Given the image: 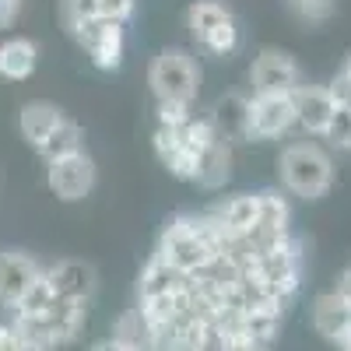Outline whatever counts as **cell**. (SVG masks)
I'll use <instances>...</instances> for the list:
<instances>
[{
	"label": "cell",
	"instance_id": "obj_30",
	"mask_svg": "<svg viewBox=\"0 0 351 351\" xmlns=\"http://www.w3.org/2000/svg\"><path fill=\"white\" fill-rule=\"evenodd\" d=\"M190 102H158V123H169V127H180L190 120Z\"/></svg>",
	"mask_w": 351,
	"mask_h": 351
},
{
	"label": "cell",
	"instance_id": "obj_10",
	"mask_svg": "<svg viewBox=\"0 0 351 351\" xmlns=\"http://www.w3.org/2000/svg\"><path fill=\"white\" fill-rule=\"evenodd\" d=\"M250 81H253V92H295L302 84V74H299V64L291 53L260 49L250 67Z\"/></svg>",
	"mask_w": 351,
	"mask_h": 351
},
{
	"label": "cell",
	"instance_id": "obj_3",
	"mask_svg": "<svg viewBox=\"0 0 351 351\" xmlns=\"http://www.w3.org/2000/svg\"><path fill=\"white\" fill-rule=\"evenodd\" d=\"M278 172L285 190L302 200H319L334 186V162L313 141H291L278 158Z\"/></svg>",
	"mask_w": 351,
	"mask_h": 351
},
{
	"label": "cell",
	"instance_id": "obj_19",
	"mask_svg": "<svg viewBox=\"0 0 351 351\" xmlns=\"http://www.w3.org/2000/svg\"><path fill=\"white\" fill-rule=\"evenodd\" d=\"M60 120H64V112L56 109L53 102H28V106H21V112H18V130H21V137L39 152V144L56 130V123H60Z\"/></svg>",
	"mask_w": 351,
	"mask_h": 351
},
{
	"label": "cell",
	"instance_id": "obj_31",
	"mask_svg": "<svg viewBox=\"0 0 351 351\" xmlns=\"http://www.w3.org/2000/svg\"><path fill=\"white\" fill-rule=\"evenodd\" d=\"M0 351H25V341H21V330L14 324V316L0 319Z\"/></svg>",
	"mask_w": 351,
	"mask_h": 351
},
{
	"label": "cell",
	"instance_id": "obj_11",
	"mask_svg": "<svg viewBox=\"0 0 351 351\" xmlns=\"http://www.w3.org/2000/svg\"><path fill=\"white\" fill-rule=\"evenodd\" d=\"M291 102H295V127L306 130L309 137H324L330 116L337 109V95L330 84H299L291 92Z\"/></svg>",
	"mask_w": 351,
	"mask_h": 351
},
{
	"label": "cell",
	"instance_id": "obj_28",
	"mask_svg": "<svg viewBox=\"0 0 351 351\" xmlns=\"http://www.w3.org/2000/svg\"><path fill=\"white\" fill-rule=\"evenodd\" d=\"M56 299V291H53V285H49V278H46V271L28 285V291L21 295V302L14 306V313H39V309H46L49 302Z\"/></svg>",
	"mask_w": 351,
	"mask_h": 351
},
{
	"label": "cell",
	"instance_id": "obj_35",
	"mask_svg": "<svg viewBox=\"0 0 351 351\" xmlns=\"http://www.w3.org/2000/svg\"><path fill=\"white\" fill-rule=\"evenodd\" d=\"M337 291H341V299L351 306V267H348V271H344V278L337 281Z\"/></svg>",
	"mask_w": 351,
	"mask_h": 351
},
{
	"label": "cell",
	"instance_id": "obj_29",
	"mask_svg": "<svg viewBox=\"0 0 351 351\" xmlns=\"http://www.w3.org/2000/svg\"><path fill=\"white\" fill-rule=\"evenodd\" d=\"M64 25H67V32H74V28H81L84 21H92L99 18V0H64Z\"/></svg>",
	"mask_w": 351,
	"mask_h": 351
},
{
	"label": "cell",
	"instance_id": "obj_6",
	"mask_svg": "<svg viewBox=\"0 0 351 351\" xmlns=\"http://www.w3.org/2000/svg\"><path fill=\"white\" fill-rule=\"evenodd\" d=\"M246 267L271 291H278L281 299H291L299 291V281H302V243L295 236H288L281 246L256 253L253 263H246Z\"/></svg>",
	"mask_w": 351,
	"mask_h": 351
},
{
	"label": "cell",
	"instance_id": "obj_12",
	"mask_svg": "<svg viewBox=\"0 0 351 351\" xmlns=\"http://www.w3.org/2000/svg\"><path fill=\"white\" fill-rule=\"evenodd\" d=\"M39 274H43V267L28 253L4 250L0 253V306L14 309L21 302V295L28 291V285H32Z\"/></svg>",
	"mask_w": 351,
	"mask_h": 351
},
{
	"label": "cell",
	"instance_id": "obj_20",
	"mask_svg": "<svg viewBox=\"0 0 351 351\" xmlns=\"http://www.w3.org/2000/svg\"><path fill=\"white\" fill-rule=\"evenodd\" d=\"M39 49L32 39H8L0 43V77L8 81H28L36 74Z\"/></svg>",
	"mask_w": 351,
	"mask_h": 351
},
{
	"label": "cell",
	"instance_id": "obj_21",
	"mask_svg": "<svg viewBox=\"0 0 351 351\" xmlns=\"http://www.w3.org/2000/svg\"><path fill=\"white\" fill-rule=\"evenodd\" d=\"M232 11L225 0H193L190 11H186V25H190V36L200 43L204 36L211 32V28H218L221 21H228Z\"/></svg>",
	"mask_w": 351,
	"mask_h": 351
},
{
	"label": "cell",
	"instance_id": "obj_17",
	"mask_svg": "<svg viewBox=\"0 0 351 351\" xmlns=\"http://www.w3.org/2000/svg\"><path fill=\"white\" fill-rule=\"evenodd\" d=\"M193 274L172 267L169 260H162L158 253L148 260V267L141 271V285H137V299H152V295H169V291H183L190 285Z\"/></svg>",
	"mask_w": 351,
	"mask_h": 351
},
{
	"label": "cell",
	"instance_id": "obj_5",
	"mask_svg": "<svg viewBox=\"0 0 351 351\" xmlns=\"http://www.w3.org/2000/svg\"><path fill=\"white\" fill-rule=\"evenodd\" d=\"M148 84L155 92V102H190L193 106L197 84H200V67L190 53L165 49L148 67Z\"/></svg>",
	"mask_w": 351,
	"mask_h": 351
},
{
	"label": "cell",
	"instance_id": "obj_18",
	"mask_svg": "<svg viewBox=\"0 0 351 351\" xmlns=\"http://www.w3.org/2000/svg\"><path fill=\"white\" fill-rule=\"evenodd\" d=\"M211 218L221 228V236H243V232H250V225L260 218V197L256 193L228 197L225 204H218L211 211Z\"/></svg>",
	"mask_w": 351,
	"mask_h": 351
},
{
	"label": "cell",
	"instance_id": "obj_13",
	"mask_svg": "<svg viewBox=\"0 0 351 351\" xmlns=\"http://www.w3.org/2000/svg\"><path fill=\"white\" fill-rule=\"evenodd\" d=\"M46 278L60 299L92 302L95 295V267L84 260H56L53 267H46Z\"/></svg>",
	"mask_w": 351,
	"mask_h": 351
},
{
	"label": "cell",
	"instance_id": "obj_34",
	"mask_svg": "<svg viewBox=\"0 0 351 351\" xmlns=\"http://www.w3.org/2000/svg\"><path fill=\"white\" fill-rule=\"evenodd\" d=\"M330 88H334V95H337V102H348V106H351V84H348V81H344L341 74H337V81H334Z\"/></svg>",
	"mask_w": 351,
	"mask_h": 351
},
{
	"label": "cell",
	"instance_id": "obj_33",
	"mask_svg": "<svg viewBox=\"0 0 351 351\" xmlns=\"http://www.w3.org/2000/svg\"><path fill=\"white\" fill-rule=\"evenodd\" d=\"M21 14V0H0V28H11Z\"/></svg>",
	"mask_w": 351,
	"mask_h": 351
},
{
	"label": "cell",
	"instance_id": "obj_32",
	"mask_svg": "<svg viewBox=\"0 0 351 351\" xmlns=\"http://www.w3.org/2000/svg\"><path fill=\"white\" fill-rule=\"evenodd\" d=\"M99 14L116 18V21H127L134 14V0H99Z\"/></svg>",
	"mask_w": 351,
	"mask_h": 351
},
{
	"label": "cell",
	"instance_id": "obj_22",
	"mask_svg": "<svg viewBox=\"0 0 351 351\" xmlns=\"http://www.w3.org/2000/svg\"><path fill=\"white\" fill-rule=\"evenodd\" d=\"M81 144H84V137H81V127L74 123V120H64L56 123V130L39 144V155L46 158V162H53V158H64V155H71V152H81Z\"/></svg>",
	"mask_w": 351,
	"mask_h": 351
},
{
	"label": "cell",
	"instance_id": "obj_2",
	"mask_svg": "<svg viewBox=\"0 0 351 351\" xmlns=\"http://www.w3.org/2000/svg\"><path fill=\"white\" fill-rule=\"evenodd\" d=\"M11 316H14V324L21 330L25 351H46V348H56V344H67L81 334L84 316H88V302L56 295L39 313H14L11 309Z\"/></svg>",
	"mask_w": 351,
	"mask_h": 351
},
{
	"label": "cell",
	"instance_id": "obj_15",
	"mask_svg": "<svg viewBox=\"0 0 351 351\" xmlns=\"http://www.w3.org/2000/svg\"><path fill=\"white\" fill-rule=\"evenodd\" d=\"M208 120H211L215 134L232 141V144H236V141H250V99L236 95V92L218 99Z\"/></svg>",
	"mask_w": 351,
	"mask_h": 351
},
{
	"label": "cell",
	"instance_id": "obj_26",
	"mask_svg": "<svg viewBox=\"0 0 351 351\" xmlns=\"http://www.w3.org/2000/svg\"><path fill=\"white\" fill-rule=\"evenodd\" d=\"M324 141H330L337 152H351V106L348 102H337L330 123L324 130Z\"/></svg>",
	"mask_w": 351,
	"mask_h": 351
},
{
	"label": "cell",
	"instance_id": "obj_36",
	"mask_svg": "<svg viewBox=\"0 0 351 351\" xmlns=\"http://www.w3.org/2000/svg\"><path fill=\"white\" fill-rule=\"evenodd\" d=\"M341 77L351 84V53H348V60H344V67H341Z\"/></svg>",
	"mask_w": 351,
	"mask_h": 351
},
{
	"label": "cell",
	"instance_id": "obj_24",
	"mask_svg": "<svg viewBox=\"0 0 351 351\" xmlns=\"http://www.w3.org/2000/svg\"><path fill=\"white\" fill-rule=\"evenodd\" d=\"M204 53H211V56H218V60H225V56H232L239 49V25H236V18H228V21H221L218 28H211L208 36H204L200 43H197Z\"/></svg>",
	"mask_w": 351,
	"mask_h": 351
},
{
	"label": "cell",
	"instance_id": "obj_4",
	"mask_svg": "<svg viewBox=\"0 0 351 351\" xmlns=\"http://www.w3.org/2000/svg\"><path fill=\"white\" fill-rule=\"evenodd\" d=\"M215 137L218 134H215L211 120H197V116H190V120L180 123V127L158 123V130H155V155L176 180H190L193 183L197 158Z\"/></svg>",
	"mask_w": 351,
	"mask_h": 351
},
{
	"label": "cell",
	"instance_id": "obj_8",
	"mask_svg": "<svg viewBox=\"0 0 351 351\" xmlns=\"http://www.w3.org/2000/svg\"><path fill=\"white\" fill-rule=\"evenodd\" d=\"M295 127L291 92H253L250 99V141H274Z\"/></svg>",
	"mask_w": 351,
	"mask_h": 351
},
{
	"label": "cell",
	"instance_id": "obj_9",
	"mask_svg": "<svg viewBox=\"0 0 351 351\" xmlns=\"http://www.w3.org/2000/svg\"><path fill=\"white\" fill-rule=\"evenodd\" d=\"M46 165H49L46 169V186L60 200L74 204V200H84L88 193L95 190V162L84 155V148L71 152L64 158H53Z\"/></svg>",
	"mask_w": 351,
	"mask_h": 351
},
{
	"label": "cell",
	"instance_id": "obj_16",
	"mask_svg": "<svg viewBox=\"0 0 351 351\" xmlns=\"http://www.w3.org/2000/svg\"><path fill=\"white\" fill-rule=\"evenodd\" d=\"M232 176V141L215 137L208 148L200 152L197 158V172H193V183L200 190H221Z\"/></svg>",
	"mask_w": 351,
	"mask_h": 351
},
{
	"label": "cell",
	"instance_id": "obj_7",
	"mask_svg": "<svg viewBox=\"0 0 351 351\" xmlns=\"http://www.w3.org/2000/svg\"><path fill=\"white\" fill-rule=\"evenodd\" d=\"M71 36L81 43V49L88 53V60H92L99 71H116L123 64V46H127L123 21L99 14L92 21H84L81 28H74Z\"/></svg>",
	"mask_w": 351,
	"mask_h": 351
},
{
	"label": "cell",
	"instance_id": "obj_14",
	"mask_svg": "<svg viewBox=\"0 0 351 351\" xmlns=\"http://www.w3.org/2000/svg\"><path fill=\"white\" fill-rule=\"evenodd\" d=\"M313 330L337 344L351 330V306L341 299V291H324L313 299Z\"/></svg>",
	"mask_w": 351,
	"mask_h": 351
},
{
	"label": "cell",
	"instance_id": "obj_23",
	"mask_svg": "<svg viewBox=\"0 0 351 351\" xmlns=\"http://www.w3.org/2000/svg\"><path fill=\"white\" fill-rule=\"evenodd\" d=\"M102 348H152L148 344V327H144V316L137 309L127 313L120 324L112 327V341H106Z\"/></svg>",
	"mask_w": 351,
	"mask_h": 351
},
{
	"label": "cell",
	"instance_id": "obj_25",
	"mask_svg": "<svg viewBox=\"0 0 351 351\" xmlns=\"http://www.w3.org/2000/svg\"><path fill=\"white\" fill-rule=\"evenodd\" d=\"M285 8L302 25H324V21L334 18L337 0H285Z\"/></svg>",
	"mask_w": 351,
	"mask_h": 351
},
{
	"label": "cell",
	"instance_id": "obj_27",
	"mask_svg": "<svg viewBox=\"0 0 351 351\" xmlns=\"http://www.w3.org/2000/svg\"><path fill=\"white\" fill-rule=\"evenodd\" d=\"M256 197H260V218H256V221L274 225V228H288V221H291L288 200H285L281 193H274V190H263V193H256Z\"/></svg>",
	"mask_w": 351,
	"mask_h": 351
},
{
	"label": "cell",
	"instance_id": "obj_1",
	"mask_svg": "<svg viewBox=\"0 0 351 351\" xmlns=\"http://www.w3.org/2000/svg\"><path fill=\"white\" fill-rule=\"evenodd\" d=\"M221 228L215 225L211 215H183V218H172L162 232V239H158V256L169 260L172 267H180L186 274H197L204 263H208L215 253H221Z\"/></svg>",
	"mask_w": 351,
	"mask_h": 351
}]
</instances>
